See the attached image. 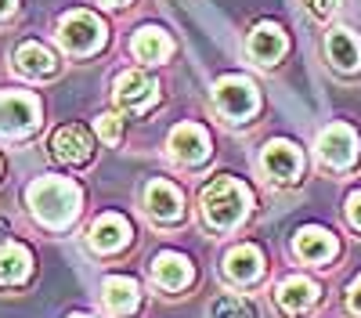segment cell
Returning <instances> with one entry per match:
<instances>
[{
  "label": "cell",
  "instance_id": "21",
  "mask_svg": "<svg viewBox=\"0 0 361 318\" xmlns=\"http://www.w3.org/2000/svg\"><path fill=\"white\" fill-rule=\"evenodd\" d=\"M152 275H156V282L163 289H180V286L192 282V264L185 257H177V253H163V257H156Z\"/></svg>",
  "mask_w": 361,
  "mask_h": 318
},
{
  "label": "cell",
  "instance_id": "4",
  "mask_svg": "<svg viewBox=\"0 0 361 318\" xmlns=\"http://www.w3.org/2000/svg\"><path fill=\"white\" fill-rule=\"evenodd\" d=\"M58 40H62V47L73 51V54H90L94 47H102L105 25H102L94 15H87V11H73V15L62 22V33H58Z\"/></svg>",
  "mask_w": 361,
  "mask_h": 318
},
{
  "label": "cell",
  "instance_id": "6",
  "mask_svg": "<svg viewBox=\"0 0 361 318\" xmlns=\"http://www.w3.org/2000/svg\"><path fill=\"white\" fill-rule=\"evenodd\" d=\"M156 94H159L156 80L148 76V73H141V69H130L123 76H116V102H119V109L145 112L148 105L156 102Z\"/></svg>",
  "mask_w": 361,
  "mask_h": 318
},
{
  "label": "cell",
  "instance_id": "30",
  "mask_svg": "<svg viewBox=\"0 0 361 318\" xmlns=\"http://www.w3.org/2000/svg\"><path fill=\"white\" fill-rule=\"evenodd\" d=\"M0 236H8V221H0Z\"/></svg>",
  "mask_w": 361,
  "mask_h": 318
},
{
  "label": "cell",
  "instance_id": "12",
  "mask_svg": "<svg viewBox=\"0 0 361 318\" xmlns=\"http://www.w3.org/2000/svg\"><path fill=\"white\" fill-rule=\"evenodd\" d=\"M145 207L159 221H177L180 210H185V199H180V192L170 181H152L145 188Z\"/></svg>",
  "mask_w": 361,
  "mask_h": 318
},
{
  "label": "cell",
  "instance_id": "27",
  "mask_svg": "<svg viewBox=\"0 0 361 318\" xmlns=\"http://www.w3.org/2000/svg\"><path fill=\"white\" fill-rule=\"evenodd\" d=\"M307 8H311L318 18H325V15L336 11V0H307Z\"/></svg>",
  "mask_w": 361,
  "mask_h": 318
},
{
  "label": "cell",
  "instance_id": "1",
  "mask_svg": "<svg viewBox=\"0 0 361 318\" xmlns=\"http://www.w3.org/2000/svg\"><path fill=\"white\" fill-rule=\"evenodd\" d=\"M29 207L47 228H62L80 210V188L66 178H44L29 185Z\"/></svg>",
  "mask_w": 361,
  "mask_h": 318
},
{
  "label": "cell",
  "instance_id": "28",
  "mask_svg": "<svg viewBox=\"0 0 361 318\" xmlns=\"http://www.w3.org/2000/svg\"><path fill=\"white\" fill-rule=\"evenodd\" d=\"M15 11V0H0V18H8Z\"/></svg>",
  "mask_w": 361,
  "mask_h": 318
},
{
  "label": "cell",
  "instance_id": "8",
  "mask_svg": "<svg viewBox=\"0 0 361 318\" xmlns=\"http://www.w3.org/2000/svg\"><path fill=\"white\" fill-rule=\"evenodd\" d=\"M170 152H173L177 163L195 166V163H202V159L209 156V137H206V130L195 127V123H180V127H173V134H170Z\"/></svg>",
  "mask_w": 361,
  "mask_h": 318
},
{
  "label": "cell",
  "instance_id": "11",
  "mask_svg": "<svg viewBox=\"0 0 361 318\" xmlns=\"http://www.w3.org/2000/svg\"><path fill=\"white\" fill-rule=\"evenodd\" d=\"M51 149H54V159H62V163H69V166H83V163L90 159V152H94V145H90L87 130H80V127H62V130L54 134Z\"/></svg>",
  "mask_w": 361,
  "mask_h": 318
},
{
  "label": "cell",
  "instance_id": "17",
  "mask_svg": "<svg viewBox=\"0 0 361 318\" xmlns=\"http://www.w3.org/2000/svg\"><path fill=\"white\" fill-rule=\"evenodd\" d=\"M296 253L304 257L307 264H325V260L336 253L333 231H325V228H304V231H296Z\"/></svg>",
  "mask_w": 361,
  "mask_h": 318
},
{
  "label": "cell",
  "instance_id": "7",
  "mask_svg": "<svg viewBox=\"0 0 361 318\" xmlns=\"http://www.w3.org/2000/svg\"><path fill=\"white\" fill-rule=\"evenodd\" d=\"M318 156H322V163H329V166H350L354 156H357V137H354V130L343 127V123H333L329 130H322V137H318Z\"/></svg>",
  "mask_w": 361,
  "mask_h": 318
},
{
  "label": "cell",
  "instance_id": "20",
  "mask_svg": "<svg viewBox=\"0 0 361 318\" xmlns=\"http://www.w3.org/2000/svg\"><path fill=\"white\" fill-rule=\"evenodd\" d=\"M130 51H134V58H141V62H166L170 51H173V44H170V37L163 33V29L145 25V29H137Z\"/></svg>",
  "mask_w": 361,
  "mask_h": 318
},
{
  "label": "cell",
  "instance_id": "24",
  "mask_svg": "<svg viewBox=\"0 0 361 318\" xmlns=\"http://www.w3.org/2000/svg\"><path fill=\"white\" fill-rule=\"evenodd\" d=\"M94 130H98V137L102 141H119L123 137V120H119V116H102V120H94Z\"/></svg>",
  "mask_w": 361,
  "mask_h": 318
},
{
  "label": "cell",
  "instance_id": "10",
  "mask_svg": "<svg viewBox=\"0 0 361 318\" xmlns=\"http://www.w3.org/2000/svg\"><path fill=\"white\" fill-rule=\"evenodd\" d=\"M127 243H130V224L123 217L105 214V217H98L94 224H90V246H94L98 253H116Z\"/></svg>",
  "mask_w": 361,
  "mask_h": 318
},
{
  "label": "cell",
  "instance_id": "3",
  "mask_svg": "<svg viewBox=\"0 0 361 318\" xmlns=\"http://www.w3.org/2000/svg\"><path fill=\"white\" fill-rule=\"evenodd\" d=\"M40 123V105L33 94H0V134L22 137Z\"/></svg>",
  "mask_w": 361,
  "mask_h": 318
},
{
  "label": "cell",
  "instance_id": "18",
  "mask_svg": "<svg viewBox=\"0 0 361 318\" xmlns=\"http://www.w3.org/2000/svg\"><path fill=\"white\" fill-rule=\"evenodd\" d=\"M15 66H18V73L37 76V80H51V76L58 73L54 54H51L47 47H40V44H22L18 54H15Z\"/></svg>",
  "mask_w": 361,
  "mask_h": 318
},
{
  "label": "cell",
  "instance_id": "22",
  "mask_svg": "<svg viewBox=\"0 0 361 318\" xmlns=\"http://www.w3.org/2000/svg\"><path fill=\"white\" fill-rule=\"evenodd\" d=\"M141 293H137V282L134 279H109L105 282V307L109 314H130L137 307Z\"/></svg>",
  "mask_w": 361,
  "mask_h": 318
},
{
  "label": "cell",
  "instance_id": "5",
  "mask_svg": "<svg viewBox=\"0 0 361 318\" xmlns=\"http://www.w3.org/2000/svg\"><path fill=\"white\" fill-rule=\"evenodd\" d=\"M214 98H217V109L231 116V120H246V116L257 112V87L246 76H224L217 83Z\"/></svg>",
  "mask_w": 361,
  "mask_h": 318
},
{
  "label": "cell",
  "instance_id": "29",
  "mask_svg": "<svg viewBox=\"0 0 361 318\" xmlns=\"http://www.w3.org/2000/svg\"><path fill=\"white\" fill-rule=\"evenodd\" d=\"M102 4H109V8H119V4H127V0H102Z\"/></svg>",
  "mask_w": 361,
  "mask_h": 318
},
{
  "label": "cell",
  "instance_id": "13",
  "mask_svg": "<svg viewBox=\"0 0 361 318\" xmlns=\"http://www.w3.org/2000/svg\"><path fill=\"white\" fill-rule=\"evenodd\" d=\"M325 51H329V62L343 73H354L361 66V40L350 29H333V33L325 37Z\"/></svg>",
  "mask_w": 361,
  "mask_h": 318
},
{
  "label": "cell",
  "instance_id": "14",
  "mask_svg": "<svg viewBox=\"0 0 361 318\" xmlns=\"http://www.w3.org/2000/svg\"><path fill=\"white\" fill-rule=\"evenodd\" d=\"M260 271H264V257H260L257 246H235V250L224 257V275H228L231 282H238V286L260 279Z\"/></svg>",
  "mask_w": 361,
  "mask_h": 318
},
{
  "label": "cell",
  "instance_id": "26",
  "mask_svg": "<svg viewBox=\"0 0 361 318\" xmlns=\"http://www.w3.org/2000/svg\"><path fill=\"white\" fill-rule=\"evenodd\" d=\"M347 217H350L354 228H361V192H354V195L347 199Z\"/></svg>",
  "mask_w": 361,
  "mask_h": 318
},
{
  "label": "cell",
  "instance_id": "2",
  "mask_svg": "<svg viewBox=\"0 0 361 318\" xmlns=\"http://www.w3.org/2000/svg\"><path fill=\"white\" fill-rule=\"evenodd\" d=\"M250 210V192L235 178H217L202 188V214L214 228H235Z\"/></svg>",
  "mask_w": 361,
  "mask_h": 318
},
{
  "label": "cell",
  "instance_id": "23",
  "mask_svg": "<svg viewBox=\"0 0 361 318\" xmlns=\"http://www.w3.org/2000/svg\"><path fill=\"white\" fill-rule=\"evenodd\" d=\"M214 318H253V307L238 297H221L214 300Z\"/></svg>",
  "mask_w": 361,
  "mask_h": 318
},
{
  "label": "cell",
  "instance_id": "15",
  "mask_svg": "<svg viewBox=\"0 0 361 318\" xmlns=\"http://www.w3.org/2000/svg\"><path fill=\"white\" fill-rule=\"evenodd\" d=\"M250 54L257 58L260 66H271V62H279V58L286 54V33L275 25V22H264L253 29V37H250Z\"/></svg>",
  "mask_w": 361,
  "mask_h": 318
},
{
  "label": "cell",
  "instance_id": "9",
  "mask_svg": "<svg viewBox=\"0 0 361 318\" xmlns=\"http://www.w3.org/2000/svg\"><path fill=\"white\" fill-rule=\"evenodd\" d=\"M300 166H304V159H300V152L293 149L289 141H271L264 149V170L279 185H293L300 178Z\"/></svg>",
  "mask_w": 361,
  "mask_h": 318
},
{
  "label": "cell",
  "instance_id": "25",
  "mask_svg": "<svg viewBox=\"0 0 361 318\" xmlns=\"http://www.w3.org/2000/svg\"><path fill=\"white\" fill-rule=\"evenodd\" d=\"M347 307L354 311V314H361V275L350 282V289H347Z\"/></svg>",
  "mask_w": 361,
  "mask_h": 318
},
{
  "label": "cell",
  "instance_id": "16",
  "mask_svg": "<svg viewBox=\"0 0 361 318\" xmlns=\"http://www.w3.org/2000/svg\"><path fill=\"white\" fill-rule=\"evenodd\" d=\"M314 300H318V286L311 279L296 275V279H286L279 286V307L286 314H304L307 307H314Z\"/></svg>",
  "mask_w": 361,
  "mask_h": 318
},
{
  "label": "cell",
  "instance_id": "19",
  "mask_svg": "<svg viewBox=\"0 0 361 318\" xmlns=\"http://www.w3.org/2000/svg\"><path fill=\"white\" fill-rule=\"evenodd\" d=\"M29 271H33V257H29L25 246H18V243L0 246V282L18 286V282L29 279Z\"/></svg>",
  "mask_w": 361,
  "mask_h": 318
}]
</instances>
